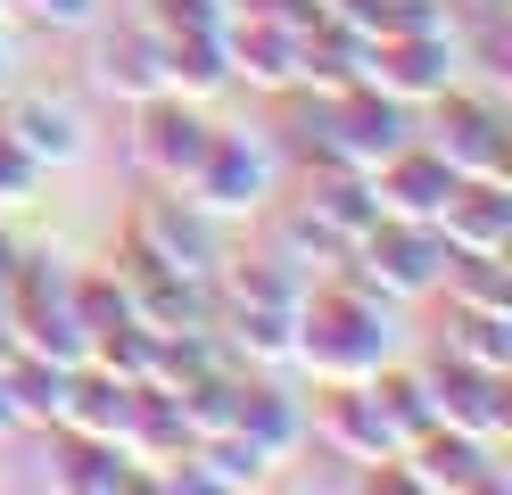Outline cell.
Here are the masks:
<instances>
[{"label":"cell","mask_w":512,"mask_h":495,"mask_svg":"<svg viewBox=\"0 0 512 495\" xmlns=\"http://www.w3.org/2000/svg\"><path fill=\"white\" fill-rule=\"evenodd\" d=\"M215 339L240 372H290L298 363V297L306 273H290L281 256H223L215 264Z\"/></svg>","instance_id":"cell-2"},{"label":"cell","mask_w":512,"mask_h":495,"mask_svg":"<svg viewBox=\"0 0 512 495\" xmlns=\"http://www.w3.org/2000/svg\"><path fill=\"white\" fill-rule=\"evenodd\" d=\"M17 9L34 17L42 33H91V25L108 17V0H17Z\"/></svg>","instance_id":"cell-29"},{"label":"cell","mask_w":512,"mask_h":495,"mask_svg":"<svg viewBox=\"0 0 512 495\" xmlns=\"http://www.w3.org/2000/svg\"><path fill=\"white\" fill-rule=\"evenodd\" d=\"M306 438L323 446L331 462H356V471H389L397 462V429H389V413L372 405V388L364 380H331L323 396L306 405Z\"/></svg>","instance_id":"cell-10"},{"label":"cell","mask_w":512,"mask_h":495,"mask_svg":"<svg viewBox=\"0 0 512 495\" xmlns=\"http://www.w3.org/2000/svg\"><path fill=\"white\" fill-rule=\"evenodd\" d=\"M17 91V50H9V33H0V99Z\"/></svg>","instance_id":"cell-32"},{"label":"cell","mask_w":512,"mask_h":495,"mask_svg":"<svg viewBox=\"0 0 512 495\" xmlns=\"http://www.w3.org/2000/svg\"><path fill=\"white\" fill-rule=\"evenodd\" d=\"M9 9H17V0H0V17H9Z\"/></svg>","instance_id":"cell-33"},{"label":"cell","mask_w":512,"mask_h":495,"mask_svg":"<svg viewBox=\"0 0 512 495\" xmlns=\"http://www.w3.org/2000/svg\"><path fill=\"white\" fill-rule=\"evenodd\" d=\"M166 91L174 99H223L232 91V58H223V33L215 42H199V33H190V42H166Z\"/></svg>","instance_id":"cell-26"},{"label":"cell","mask_w":512,"mask_h":495,"mask_svg":"<svg viewBox=\"0 0 512 495\" xmlns=\"http://www.w3.org/2000/svg\"><path fill=\"white\" fill-rule=\"evenodd\" d=\"M455 182H463V174L422 141V132H413L397 157H380V165H372V198H380V215H405V223H438V207L455 198Z\"/></svg>","instance_id":"cell-14"},{"label":"cell","mask_w":512,"mask_h":495,"mask_svg":"<svg viewBox=\"0 0 512 495\" xmlns=\"http://www.w3.org/2000/svg\"><path fill=\"white\" fill-rule=\"evenodd\" d=\"M438 355H463V363H488V372H512V314H471V306H446Z\"/></svg>","instance_id":"cell-25"},{"label":"cell","mask_w":512,"mask_h":495,"mask_svg":"<svg viewBox=\"0 0 512 495\" xmlns=\"http://www.w3.org/2000/svg\"><path fill=\"white\" fill-rule=\"evenodd\" d=\"M405 355V306L380 297L372 281L339 273H314L306 297H298V363L290 372H314V388L331 380H372L380 363Z\"/></svg>","instance_id":"cell-1"},{"label":"cell","mask_w":512,"mask_h":495,"mask_svg":"<svg viewBox=\"0 0 512 495\" xmlns=\"http://www.w3.org/2000/svg\"><path fill=\"white\" fill-rule=\"evenodd\" d=\"M438 231L455 256H496L512 248V174L504 182H455V198L438 207Z\"/></svg>","instance_id":"cell-17"},{"label":"cell","mask_w":512,"mask_h":495,"mask_svg":"<svg viewBox=\"0 0 512 495\" xmlns=\"http://www.w3.org/2000/svg\"><path fill=\"white\" fill-rule=\"evenodd\" d=\"M116 446L133 454L141 471H157V462H174V454L190 446V429H182V413H174V396L141 388V396H133V413H124V429H116Z\"/></svg>","instance_id":"cell-24"},{"label":"cell","mask_w":512,"mask_h":495,"mask_svg":"<svg viewBox=\"0 0 512 495\" xmlns=\"http://www.w3.org/2000/svg\"><path fill=\"white\" fill-rule=\"evenodd\" d=\"M446 231L438 223H405V215H380L356 248H347V273L372 281L380 297H397V306H422L438 297V273H446Z\"/></svg>","instance_id":"cell-7"},{"label":"cell","mask_w":512,"mask_h":495,"mask_svg":"<svg viewBox=\"0 0 512 495\" xmlns=\"http://www.w3.org/2000/svg\"><path fill=\"white\" fill-rule=\"evenodd\" d=\"M438 297L446 306H471V314H512V248H496V256H446Z\"/></svg>","instance_id":"cell-23"},{"label":"cell","mask_w":512,"mask_h":495,"mask_svg":"<svg viewBox=\"0 0 512 495\" xmlns=\"http://www.w3.org/2000/svg\"><path fill=\"white\" fill-rule=\"evenodd\" d=\"M182 198L199 215H215V223L265 215L281 198V141H273V132H223L215 124V141H207V157H199V174H190Z\"/></svg>","instance_id":"cell-5"},{"label":"cell","mask_w":512,"mask_h":495,"mask_svg":"<svg viewBox=\"0 0 512 495\" xmlns=\"http://www.w3.org/2000/svg\"><path fill=\"white\" fill-rule=\"evenodd\" d=\"M75 314H83L91 339H100V330H116V322H133V306H124V281H116V273H75Z\"/></svg>","instance_id":"cell-28"},{"label":"cell","mask_w":512,"mask_h":495,"mask_svg":"<svg viewBox=\"0 0 512 495\" xmlns=\"http://www.w3.org/2000/svg\"><path fill=\"white\" fill-rule=\"evenodd\" d=\"M298 207L323 223V231H339L347 248L364 240V231L380 223V198H372V174H356V165H306V190H298Z\"/></svg>","instance_id":"cell-19"},{"label":"cell","mask_w":512,"mask_h":495,"mask_svg":"<svg viewBox=\"0 0 512 495\" xmlns=\"http://www.w3.org/2000/svg\"><path fill=\"white\" fill-rule=\"evenodd\" d=\"M463 66H471L463 25H422V33H380L364 50V83H380L389 99H405V108H422L446 83H463Z\"/></svg>","instance_id":"cell-8"},{"label":"cell","mask_w":512,"mask_h":495,"mask_svg":"<svg viewBox=\"0 0 512 495\" xmlns=\"http://www.w3.org/2000/svg\"><path fill=\"white\" fill-rule=\"evenodd\" d=\"M50 479L67 487V495H133V487H149V471H141L116 438H67V429H58Z\"/></svg>","instance_id":"cell-20"},{"label":"cell","mask_w":512,"mask_h":495,"mask_svg":"<svg viewBox=\"0 0 512 495\" xmlns=\"http://www.w3.org/2000/svg\"><path fill=\"white\" fill-rule=\"evenodd\" d=\"M430 405L446 429H463L479 446H504L512 438V372H488V363H463V355H430Z\"/></svg>","instance_id":"cell-11"},{"label":"cell","mask_w":512,"mask_h":495,"mask_svg":"<svg viewBox=\"0 0 512 495\" xmlns=\"http://www.w3.org/2000/svg\"><path fill=\"white\" fill-rule=\"evenodd\" d=\"M298 99V165H356L372 174L380 157H397L413 141V108L389 99L380 83H347V91H290Z\"/></svg>","instance_id":"cell-3"},{"label":"cell","mask_w":512,"mask_h":495,"mask_svg":"<svg viewBox=\"0 0 512 495\" xmlns=\"http://www.w3.org/2000/svg\"><path fill=\"white\" fill-rule=\"evenodd\" d=\"M265 215H273V248H265V256H281L290 273L314 281V273H339V264H347V240H339V231H323L298 198H273Z\"/></svg>","instance_id":"cell-22"},{"label":"cell","mask_w":512,"mask_h":495,"mask_svg":"<svg viewBox=\"0 0 512 495\" xmlns=\"http://www.w3.org/2000/svg\"><path fill=\"white\" fill-rule=\"evenodd\" d=\"M91 83H100L108 99H124V108H141V99L166 91V42L141 25V17H124V25H91Z\"/></svg>","instance_id":"cell-12"},{"label":"cell","mask_w":512,"mask_h":495,"mask_svg":"<svg viewBox=\"0 0 512 495\" xmlns=\"http://www.w3.org/2000/svg\"><path fill=\"white\" fill-rule=\"evenodd\" d=\"M413 132H422L463 182H504L512 174V116H504V99L479 91V83H446L438 99H422V108H413Z\"/></svg>","instance_id":"cell-4"},{"label":"cell","mask_w":512,"mask_h":495,"mask_svg":"<svg viewBox=\"0 0 512 495\" xmlns=\"http://www.w3.org/2000/svg\"><path fill=\"white\" fill-rule=\"evenodd\" d=\"M124 281V306H133L141 330H190V322H215V289L207 281H182V273H157V264H116Z\"/></svg>","instance_id":"cell-16"},{"label":"cell","mask_w":512,"mask_h":495,"mask_svg":"<svg viewBox=\"0 0 512 495\" xmlns=\"http://www.w3.org/2000/svg\"><path fill=\"white\" fill-rule=\"evenodd\" d=\"M133 380H116V372H100V363H75L67 372V396H58V421L50 429H67V438H116L124 429V413H133Z\"/></svg>","instance_id":"cell-21"},{"label":"cell","mask_w":512,"mask_h":495,"mask_svg":"<svg viewBox=\"0 0 512 495\" xmlns=\"http://www.w3.org/2000/svg\"><path fill=\"white\" fill-rule=\"evenodd\" d=\"M124 256L157 264V273H182V281H215L223 223L199 215L182 190H149V198H133V215H124Z\"/></svg>","instance_id":"cell-6"},{"label":"cell","mask_w":512,"mask_h":495,"mask_svg":"<svg viewBox=\"0 0 512 495\" xmlns=\"http://www.w3.org/2000/svg\"><path fill=\"white\" fill-rule=\"evenodd\" d=\"M207 141H215V116L199 108V99L157 91V99H141V108H133V165H141L149 190H190Z\"/></svg>","instance_id":"cell-9"},{"label":"cell","mask_w":512,"mask_h":495,"mask_svg":"<svg viewBox=\"0 0 512 495\" xmlns=\"http://www.w3.org/2000/svg\"><path fill=\"white\" fill-rule=\"evenodd\" d=\"M0 132L34 157L42 174H58V165H75L91 149L83 108H75V99H58V91H9V99H0Z\"/></svg>","instance_id":"cell-13"},{"label":"cell","mask_w":512,"mask_h":495,"mask_svg":"<svg viewBox=\"0 0 512 495\" xmlns=\"http://www.w3.org/2000/svg\"><path fill=\"white\" fill-rule=\"evenodd\" d=\"M133 17L157 33V42H215L223 25H232V0H133Z\"/></svg>","instance_id":"cell-27"},{"label":"cell","mask_w":512,"mask_h":495,"mask_svg":"<svg viewBox=\"0 0 512 495\" xmlns=\"http://www.w3.org/2000/svg\"><path fill=\"white\" fill-rule=\"evenodd\" d=\"M0 438H25V421H17V405H9V380H0Z\"/></svg>","instance_id":"cell-31"},{"label":"cell","mask_w":512,"mask_h":495,"mask_svg":"<svg viewBox=\"0 0 512 495\" xmlns=\"http://www.w3.org/2000/svg\"><path fill=\"white\" fill-rule=\"evenodd\" d=\"M34 190H42V165L25 157V149L9 141V132H0V215H9V207H25Z\"/></svg>","instance_id":"cell-30"},{"label":"cell","mask_w":512,"mask_h":495,"mask_svg":"<svg viewBox=\"0 0 512 495\" xmlns=\"http://www.w3.org/2000/svg\"><path fill=\"white\" fill-rule=\"evenodd\" d=\"M223 58H232V91H265V99L298 91V33H281V25L232 17L223 25Z\"/></svg>","instance_id":"cell-15"},{"label":"cell","mask_w":512,"mask_h":495,"mask_svg":"<svg viewBox=\"0 0 512 495\" xmlns=\"http://www.w3.org/2000/svg\"><path fill=\"white\" fill-rule=\"evenodd\" d=\"M240 438L265 446L273 462L306 454V396L281 388V372H248V380H240Z\"/></svg>","instance_id":"cell-18"}]
</instances>
